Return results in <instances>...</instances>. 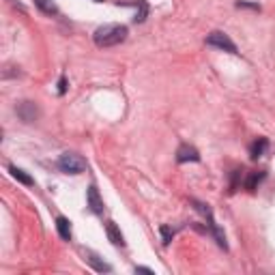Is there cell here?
Listing matches in <instances>:
<instances>
[{"mask_svg":"<svg viewBox=\"0 0 275 275\" xmlns=\"http://www.w3.org/2000/svg\"><path fill=\"white\" fill-rule=\"evenodd\" d=\"M127 26L121 24H106L101 28L95 30V43L99 48H112V45H118L127 39Z\"/></svg>","mask_w":275,"mask_h":275,"instance_id":"1","label":"cell"},{"mask_svg":"<svg viewBox=\"0 0 275 275\" xmlns=\"http://www.w3.org/2000/svg\"><path fill=\"white\" fill-rule=\"evenodd\" d=\"M58 168L67 174H82L86 170V159L76 153H62L58 157Z\"/></svg>","mask_w":275,"mask_h":275,"instance_id":"2","label":"cell"},{"mask_svg":"<svg viewBox=\"0 0 275 275\" xmlns=\"http://www.w3.org/2000/svg\"><path fill=\"white\" fill-rule=\"evenodd\" d=\"M207 43H209V45H213V48H217V50H224V52L236 54V45H234V41H232L226 32H219V30L211 32V35L207 37Z\"/></svg>","mask_w":275,"mask_h":275,"instance_id":"3","label":"cell"},{"mask_svg":"<svg viewBox=\"0 0 275 275\" xmlns=\"http://www.w3.org/2000/svg\"><path fill=\"white\" fill-rule=\"evenodd\" d=\"M86 202L90 207V211H93L95 215H101L104 213V200L101 196H99V189L95 185H90L88 191H86Z\"/></svg>","mask_w":275,"mask_h":275,"instance_id":"4","label":"cell"},{"mask_svg":"<svg viewBox=\"0 0 275 275\" xmlns=\"http://www.w3.org/2000/svg\"><path fill=\"white\" fill-rule=\"evenodd\" d=\"M177 161H179V163L200 161V153H198V149H194V146L183 144V146H179V151H177Z\"/></svg>","mask_w":275,"mask_h":275,"instance_id":"5","label":"cell"},{"mask_svg":"<svg viewBox=\"0 0 275 275\" xmlns=\"http://www.w3.org/2000/svg\"><path fill=\"white\" fill-rule=\"evenodd\" d=\"M106 234H108V239L112 241L114 245H125V236H123V232L118 230V226L114 224V222H108L106 224Z\"/></svg>","mask_w":275,"mask_h":275,"instance_id":"6","label":"cell"},{"mask_svg":"<svg viewBox=\"0 0 275 275\" xmlns=\"http://www.w3.org/2000/svg\"><path fill=\"white\" fill-rule=\"evenodd\" d=\"M269 151V140L267 138H258L252 146H250V155H252V159H258V157H262L264 153Z\"/></svg>","mask_w":275,"mask_h":275,"instance_id":"7","label":"cell"},{"mask_svg":"<svg viewBox=\"0 0 275 275\" xmlns=\"http://www.w3.org/2000/svg\"><path fill=\"white\" fill-rule=\"evenodd\" d=\"M17 114L22 116V121H26V123H30V121H35L37 118V108H35V104H30V101H24L20 108H17Z\"/></svg>","mask_w":275,"mask_h":275,"instance_id":"8","label":"cell"},{"mask_svg":"<svg viewBox=\"0 0 275 275\" xmlns=\"http://www.w3.org/2000/svg\"><path fill=\"white\" fill-rule=\"evenodd\" d=\"M56 230H58V234H60V239H65V241H69L71 239V222L67 217H56Z\"/></svg>","mask_w":275,"mask_h":275,"instance_id":"9","label":"cell"},{"mask_svg":"<svg viewBox=\"0 0 275 275\" xmlns=\"http://www.w3.org/2000/svg\"><path fill=\"white\" fill-rule=\"evenodd\" d=\"M9 172H11V177L15 179V181H20V183H24V185H35V181H32V177H28L22 168H15V166H11L9 168Z\"/></svg>","mask_w":275,"mask_h":275,"instance_id":"10","label":"cell"},{"mask_svg":"<svg viewBox=\"0 0 275 275\" xmlns=\"http://www.w3.org/2000/svg\"><path fill=\"white\" fill-rule=\"evenodd\" d=\"M35 5L41 9L43 13H48V15H56L58 13V7L54 0H35Z\"/></svg>","mask_w":275,"mask_h":275,"instance_id":"11","label":"cell"},{"mask_svg":"<svg viewBox=\"0 0 275 275\" xmlns=\"http://www.w3.org/2000/svg\"><path fill=\"white\" fill-rule=\"evenodd\" d=\"M262 179H264V172H250V177H247V181H245V187L250 191H254Z\"/></svg>","mask_w":275,"mask_h":275,"instance_id":"12","label":"cell"},{"mask_svg":"<svg viewBox=\"0 0 275 275\" xmlns=\"http://www.w3.org/2000/svg\"><path fill=\"white\" fill-rule=\"evenodd\" d=\"M159 232H161V241H163V245H168V243L172 241V236H174V228H170V226H161V228H159Z\"/></svg>","mask_w":275,"mask_h":275,"instance_id":"13","label":"cell"},{"mask_svg":"<svg viewBox=\"0 0 275 275\" xmlns=\"http://www.w3.org/2000/svg\"><path fill=\"white\" fill-rule=\"evenodd\" d=\"M88 262L93 264V267H95L97 271H110V267H108V264H104V262H99V260H97V256H90V258H88Z\"/></svg>","mask_w":275,"mask_h":275,"instance_id":"14","label":"cell"},{"mask_svg":"<svg viewBox=\"0 0 275 275\" xmlns=\"http://www.w3.org/2000/svg\"><path fill=\"white\" fill-rule=\"evenodd\" d=\"M236 7H239V9H254V11H260V7H258V5L245 3V0H239V3H236Z\"/></svg>","mask_w":275,"mask_h":275,"instance_id":"15","label":"cell"},{"mask_svg":"<svg viewBox=\"0 0 275 275\" xmlns=\"http://www.w3.org/2000/svg\"><path fill=\"white\" fill-rule=\"evenodd\" d=\"M65 90H67V80H65V76H62L58 80V95H65Z\"/></svg>","mask_w":275,"mask_h":275,"instance_id":"16","label":"cell"},{"mask_svg":"<svg viewBox=\"0 0 275 275\" xmlns=\"http://www.w3.org/2000/svg\"><path fill=\"white\" fill-rule=\"evenodd\" d=\"M135 273H149V275H153L155 271H153V269H149V267H135Z\"/></svg>","mask_w":275,"mask_h":275,"instance_id":"17","label":"cell"},{"mask_svg":"<svg viewBox=\"0 0 275 275\" xmlns=\"http://www.w3.org/2000/svg\"><path fill=\"white\" fill-rule=\"evenodd\" d=\"M95 3H104V0H95Z\"/></svg>","mask_w":275,"mask_h":275,"instance_id":"18","label":"cell"}]
</instances>
